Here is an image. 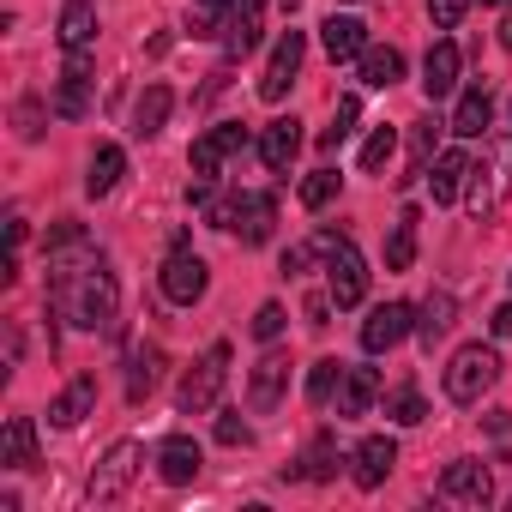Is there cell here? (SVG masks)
<instances>
[{"mask_svg":"<svg viewBox=\"0 0 512 512\" xmlns=\"http://www.w3.org/2000/svg\"><path fill=\"white\" fill-rule=\"evenodd\" d=\"M49 302L79 326V332H109L115 320H121V284H115V272L97 260V266H85L73 284H55L49 290Z\"/></svg>","mask_w":512,"mask_h":512,"instance_id":"1","label":"cell"},{"mask_svg":"<svg viewBox=\"0 0 512 512\" xmlns=\"http://www.w3.org/2000/svg\"><path fill=\"white\" fill-rule=\"evenodd\" d=\"M320 253H326V290H332V302L338 308H356L362 296H368V266H362V253L350 247V235H320L314 241Z\"/></svg>","mask_w":512,"mask_h":512,"instance_id":"2","label":"cell"},{"mask_svg":"<svg viewBox=\"0 0 512 512\" xmlns=\"http://www.w3.org/2000/svg\"><path fill=\"white\" fill-rule=\"evenodd\" d=\"M223 380H229V344H211V350H205V356L181 374V386H175L181 416H205V410H217Z\"/></svg>","mask_w":512,"mask_h":512,"instance_id":"3","label":"cell"},{"mask_svg":"<svg viewBox=\"0 0 512 512\" xmlns=\"http://www.w3.org/2000/svg\"><path fill=\"white\" fill-rule=\"evenodd\" d=\"M494 380H500V356H494L488 344H464V350L446 362V398H452V404H476Z\"/></svg>","mask_w":512,"mask_h":512,"instance_id":"4","label":"cell"},{"mask_svg":"<svg viewBox=\"0 0 512 512\" xmlns=\"http://www.w3.org/2000/svg\"><path fill=\"white\" fill-rule=\"evenodd\" d=\"M85 266H97V241H91V229L85 223H55L49 229V290L55 284H73Z\"/></svg>","mask_w":512,"mask_h":512,"instance_id":"5","label":"cell"},{"mask_svg":"<svg viewBox=\"0 0 512 512\" xmlns=\"http://www.w3.org/2000/svg\"><path fill=\"white\" fill-rule=\"evenodd\" d=\"M506 193H512V133L488 145V163H470V211L488 217Z\"/></svg>","mask_w":512,"mask_h":512,"instance_id":"6","label":"cell"},{"mask_svg":"<svg viewBox=\"0 0 512 512\" xmlns=\"http://www.w3.org/2000/svg\"><path fill=\"white\" fill-rule=\"evenodd\" d=\"M133 476H139V440H115V446L103 452V464L91 470L85 500H91V506H109V500H121V494L133 488Z\"/></svg>","mask_w":512,"mask_h":512,"instance_id":"7","label":"cell"},{"mask_svg":"<svg viewBox=\"0 0 512 512\" xmlns=\"http://www.w3.org/2000/svg\"><path fill=\"white\" fill-rule=\"evenodd\" d=\"M302 55H308V37H302V31H284L278 49H272V61H266V73H260V97H266V103H284V97H290V85H296V73H302Z\"/></svg>","mask_w":512,"mask_h":512,"instance_id":"8","label":"cell"},{"mask_svg":"<svg viewBox=\"0 0 512 512\" xmlns=\"http://www.w3.org/2000/svg\"><path fill=\"white\" fill-rule=\"evenodd\" d=\"M241 145H247V127H241V121H223V127H211V133H199V139H193L187 163H193V175H199V181H217L223 157H235Z\"/></svg>","mask_w":512,"mask_h":512,"instance_id":"9","label":"cell"},{"mask_svg":"<svg viewBox=\"0 0 512 512\" xmlns=\"http://www.w3.org/2000/svg\"><path fill=\"white\" fill-rule=\"evenodd\" d=\"M163 296L169 302H181V308H193L199 296H205V260H199V253H187L181 241H175V253H169V260H163Z\"/></svg>","mask_w":512,"mask_h":512,"instance_id":"10","label":"cell"},{"mask_svg":"<svg viewBox=\"0 0 512 512\" xmlns=\"http://www.w3.org/2000/svg\"><path fill=\"white\" fill-rule=\"evenodd\" d=\"M85 109H91V55L85 49H67V67L55 79V115L79 121Z\"/></svg>","mask_w":512,"mask_h":512,"instance_id":"11","label":"cell"},{"mask_svg":"<svg viewBox=\"0 0 512 512\" xmlns=\"http://www.w3.org/2000/svg\"><path fill=\"white\" fill-rule=\"evenodd\" d=\"M410 332H416V308L386 302V308H374V314H368V326H362V350H368V356H380V350L404 344Z\"/></svg>","mask_w":512,"mask_h":512,"instance_id":"12","label":"cell"},{"mask_svg":"<svg viewBox=\"0 0 512 512\" xmlns=\"http://www.w3.org/2000/svg\"><path fill=\"white\" fill-rule=\"evenodd\" d=\"M440 500H458V506H488V500H494V476H488L476 458H458V464H446V476H440Z\"/></svg>","mask_w":512,"mask_h":512,"instance_id":"13","label":"cell"},{"mask_svg":"<svg viewBox=\"0 0 512 512\" xmlns=\"http://www.w3.org/2000/svg\"><path fill=\"white\" fill-rule=\"evenodd\" d=\"M284 380H290V356H260V368H253V380H247V410L253 416H272L278 410V398H284Z\"/></svg>","mask_w":512,"mask_h":512,"instance_id":"14","label":"cell"},{"mask_svg":"<svg viewBox=\"0 0 512 512\" xmlns=\"http://www.w3.org/2000/svg\"><path fill=\"white\" fill-rule=\"evenodd\" d=\"M260 13H266V0H235V13L223 25V61H241L260 49Z\"/></svg>","mask_w":512,"mask_h":512,"instance_id":"15","label":"cell"},{"mask_svg":"<svg viewBox=\"0 0 512 512\" xmlns=\"http://www.w3.org/2000/svg\"><path fill=\"white\" fill-rule=\"evenodd\" d=\"M458 43L452 37H440L434 49H428V61H422V91H428V103H440V97H452V85H458Z\"/></svg>","mask_w":512,"mask_h":512,"instance_id":"16","label":"cell"},{"mask_svg":"<svg viewBox=\"0 0 512 512\" xmlns=\"http://www.w3.org/2000/svg\"><path fill=\"white\" fill-rule=\"evenodd\" d=\"M392 464H398V440L392 434H368L356 446V488H380L392 476Z\"/></svg>","mask_w":512,"mask_h":512,"instance_id":"17","label":"cell"},{"mask_svg":"<svg viewBox=\"0 0 512 512\" xmlns=\"http://www.w3.org/2000/svg\"><path fill=\"white\" fill-rule=\"evenodd\" d=\"M235 229H241L247 247H266L272 229H278V199H272V193H241V217H235Z\"/></svg>","mask_w":512,"mask_h":512,"instance_id":"18","label":"cell"},{"mask_svg":"<svg viewBox=\"0 0 512 512\" xmlns=\"http://www.w3.org/2000/svg\"><path fill=\"white\" fill-rule=\"evenodd\" d=\"M296 151H302V121H296V115H284V121H272V127L260 133V157H266L272 175H284V169L296 163Z\"/></svg>","mask_w":512,"mask_h":512,"instance_id":"19","label":"cell"},{"mask_svg":"<svg viewBox=\"0 0 512 512\" xmlns=\"http://www.w3.org/2000/svg\"><path fill=\"white\" fill-rule=\"evenodd\" d=\"M374 398H380V374H374V368H344V386H338V422L368 416Z\"/></svg>","mask_w":512,"mask_h":512,"instance_id":"20","label":"cell"},{"mask_svg":"<svg viewBox=\"0 0 512 512\" xmlns=\"http://www.w3.org/2000/svg\"><path fill=\"white\" fill-rule=\"evenodd\" d=\"M157 476H163L169 488L193 482V476H199V440H187V434H169V440L157 446Z\"/></svg>","mask_w":512,"mask_h":512,"instance_id":"21","label":"cell"},{"mask_svg":"<svg viewBox=\"0 0 512 512\" xmlns=\"http://www.w3.org/2000/svg\"><path fill=\"white\" fill-rule=\"evenodd\" d=\"M320 31H326V55H332V61H362V49H368V25H362V19L332 13Z\"/></svg>","mask_w":512,"mask_h":512,"instance_id":"22","label":"cell"},{"mask_svg":"<svg viewBox=\"0 0 512 512\" xmlns=\"http://www.w3.org/2000/svg\"><path fill=\"white\" fill-rule=\"evenodd\" d=\"M488 121H494V97H488V85H470V91L458 97V109H452V133H458V139H482Z\"/></svg>","mask_w":512,"mask_h":512,"instance_id":"23","label":"cell"},{"mask_svg":"<svg viewBox=\"0 0 512 512\" xmlns=\"http://www.w3.org/2000/svg\"><path fill=\"white\" fill-rule=\"evenodd\" d=\"M91 404H97V374H79V380L49 404V422H55V428H79V422L91 416Z\"/></svg>","mask_w":512,"mask_h":512,"instance_id":"24","label":"cell"},{"mask_svg":"<svg viewBox=\"0 0 512 512\" xmlns=\"http://www.w3.org/2000/svg\"><path fill=\"white\" fill-rule=\"evenodd\" d=\"M169 109H175V91H169V85H145L139 103H133V133H139V139H157L163 121H169Z\"/></svg>","mask_w":512,"mask_h":512,"instance_id":"25","label":"cell"},{"mask_svg":"<svg viewBox=\"0 0 512 512\" xmlns=\"http://www.w3.org/2000/svg\"><path fill=\"white\" fill-rule=\"evenodd\" d=\"M464 181H470V157H464V151H440V157H434V175H428L434 205H452V199L464 193Z\"/></svg>","mask_w":512,"mask_h":512,"instance_id":"26","label":"cell"},{"mask_svg":"<svg viewBox=\"0 0 512 512\" xmlns=\"http://www.w3.org/2000/svg\"><path fill=\"white\" fill-rule=\"evenodd\" d=\"M0 464H13V470H31L37 464V428H31V416H7V434H0Z\"/></svg>","mask_w":512,"mask_h":512,"instance_id":"27","label":"cell"},{"mask_svg":"<svg viewBox=\"0 0 512 512\" xmlns=\"http://www.w3.org/2000/svg\"><path fill=\"white\" fill-rule=\"evenodd\" d=\"M127 175V151L121 145H97L91 151V175H85V193L91 199H103V193H115V181Z\"/></svg>","mask_w":512,"mask_h":512,"instance_id":"28","label":"cell"},{"mask_svg":"<svg viewBox=\"0 0 512 512\" xmlns=\"http://www.w3.org/2000/svg\"><path fill=\"white\" fill-rule=\"evenodd\" d=\"M416 223H422V211H416V205H410V211H398L392 241H386V272H410V266H416Z\"/></svg>","mask_w":512,"mask_h":512,"instance_id":"29","label":"cell"},{"mask_svg":"<svg viewBox=\"0 0 512 512\" xmlns=\"http://www.w3.org/2000/svg\"><path fill=\"white\" fill-rule=\"evenodd\" d=\"M452 314H458V302H452V290H434L428 302H422V314H416V332H422V344L434 350L446 332H452Z\"/></svg>","mask_w":512,"mask_h":512,"instance_id":"30","label":"cell"},{"mask_svg":"<svg viewBox=\"0 0 512 512\" xmlns=\"http://www.w3.org/2000/svg\"><path fill=\"white\" fill-rule=\"evenodd\" d=\"M398 79H404V55L398 49H362V85L392 91Z\"/></svg>","mask_w":512,"mask_h":512,"instance_id":"31","label":"cell"},{"mask_svg":"<svg viewBox=\"0 0 512 512\" xmlns=\"http://www.w3.org/2000/svg\"><path fill=\"white\" fill-rule=\"evenodd\" d=\"M61 49H85L91 37H97V7H91V0H73V7L61 13Z\"/></svg>","mask_w":512,"mask_h":512,"instance_id":"32","label":"cell"},{"mask_svg":"<svg viewBox=\"0 0 512 512\" xmlns=\"http://www.w3.org/2000/svg\"><path fill=\"white\" fill-rule=\"evenodd\" d=\"M157 374H163V350H139V362H133V374H127V398L145 404V398L157 392Z\"/></svg>","mask_w":512,"mask_h":512,"instance_id":"33","label":"cell"},{"mask_svg":"<svg viewBox=\"0 0 512 512\" xmlns=\"http://www.w3.org/2000/svg\"><path fill=\"white\" fill-rule=\"evenodd\" d=\"M338 386H344V362H338V356H320V362L308 368V398H314V404H332Z\"/></svg>","mask_w":512,"mask_h":512,"instance_id":"34","label":"cell"},{"mask_svg":"<svg viewBox=\"0 0 512 512\" xmlns=\"http://www.w3.org/2000/svg\"><path fill=\"white\" fill-rule=\"evenodd\" d=\"M229 7H235V0H193V7H187V31L193 37H217L223 19H229Z\"/></svg>","mask_w":512,"mask_h":512,"instance_id":"35","label":"cell"},{"mask_svg":"<svg viewBox=\"0 0 512 512\" xmlns=\"http://www.w3.org/2000/svg\"><path fill=\"white\" fill-rule=\"evenodd\" d=\"M434 145H440V121L422 115V121L410 127V175H422V169L434 163Z\"/></svg>","mask_w":512,"mask_h":512,"instance_id":"36","label":"cell"},{"mask_svg":"<svg viewBox=\"0 0 512 512\" xmlns=\"http://www.w3.org/2000/svg\"><path fill=\"white\" fill-rule=\"evenodd\" d=\"M392 151H398V127H374L368 145H362V175H380L392 163Z\"/></svg>","mask_w":512,"mask_h":512,"instance_id":"37","label":"cell"},{"mask_svg":"<svg viewBox=\"0 0 512 512\" xmlns=\"http://www.w3.org/2000/svg\"><path fill=\"white\" fill-rule=\"evenodd\" d=\"M308 482H332L338 476V440L332 434H320L314 446H308V470H302Z\"/></svg>","mask_w":512,"mask_h":512,"instance_id":"38","label":"cell"},{"mask_svg":"<svg viewBox=\"0 0 512 512\" xmlns=\"http://www.w3.org/2000/svg\"><path fill=\"white\" fill-rule=\"evenodd\" d=\"M386 416H392V422H404V428H416V422L428 416V404H422V392H416V386H398V392L386 398Z\"/></svg>","mask_w":512,"mask_h":512,"instance_id":"39","label":"cell"},{"mask_svg":"<svg viewBox=\"0 0 512 512\" xmlns=\"http://www.w3.org/2000/svg\"><path fill=\"white\" fill-rule=\"evenodd\" d=\"M332 199H338V169H314V175L302 181V205L320 211V205H332Z\"/></svg>","mask_w":512,"mask_h":512,"instance_id":"40","label":"cell"},{"mask_svg":"<svg viewBox=\"0 0 512 512\" xmlns=\"http://www.w3.org/2000/svg\"><path fill=\"white\" fill-rule=\"evenodd\" d=\"M356 115H362V103H356V97H344V103H338V115H332V127L320 133V145H326V151H338V145L350 139V127H356Z\"/></svg>","mask_w":512,"mask_h":512,"instance_id":"41","label":"cell"},{"mask_svg":"<svg viewBox=\"0 0 512 512\" xmlns=\"http://www.w3.org/2000/svg\"><path fill=\"white\" fill-rule=\"evenodd\" d=\"M278 332H284V308L266 302L260 314H253V338H260V344H278Z\"/></svg>","mask_w":512,"mask_h":512,"instance_id":"42","label":"cell"},{"mask_svg":"<svg viewBox=\"0 0 512 512\" xmlns=\"http://www.w3.org/2000/svg\"><path fill=\"white\" fill-rule=\"evenodd\" d=\"M253 440V428L241 422V410H229V416H217V446H247Z\"/></svg>","mask_w":512,"mask_h":512,"instance_id":"43","label":"cell"},{"mask_svg":"<svg viewBox=\"0 0 512 512\" xmlns=\"http://www.w3.org/2000/svg\"><path fill=\"white\" fill-rule=\"evenodd\" d=\"M13 121H19V139H43V103H37V97H25Z\"/></svg>","mask_w":512,"mask_h":512,"instance_id":"44","label":"cell"},{"mask_svg":"<svg viewBox=\"0 0 512 512\" xmlns=\"http://www.w3.org/2000/svg\"><path fill=\"white\" fill-rule=\"evenodd\" d=\"M464 7H470V0H428V19H434L440 31H452V25L464 19Z\"/></svg>","mask_w":512,"mask_h":512,"instance_id":"45","label":"cell"},{"mask_svg":"<svg viewBox=\"0 0 512 512\" xmlns=\"http://www.w3.org/2000/svg\"><path fill=\"white\" fill-rule=\"evenodd\" d=\"M314 253H320V247H290V253H284V278H302Z\"/></svg>","mask_w":512,"mask_h":512,"instance_id":"46","label":"cell"},{"mask_svg":"<svg viewBox=\"0 0 512 512\" xmlns=\"http://www.w3.org/2000/svg\"><path fill=\"white\" fill-rule=\"evenodd\" d=\"M488 326H494V338H512V302H506V308H494V320H488Z\"/></svg>","mask_w":512,"mask_h":512,"instance_id":"47","label":"cell"},{"mask_svg":"<svg viewBox=\"0 0 512 512\" xmlns=\"http://www.w3.org/2000/svg\"><path fill=\"white\" fill-rule=\"evenodd\" d=\"M326 308H332V302H326V296H314V302H308V326H326Z\"/></svg>","mask_w":512,"mask_h":512,"instance_id":"48","label":"cell"},{"mask_svg":"<svg viewBox=\"0 0 512 512\" xmlns=\"http://www.w3.org/2000/svg\"><path fill=\"white\" fill-rule=\"evenodd\" d=\"M500 43H506V49H512V13H506V25H500Z\"/></svg>","mask_w":512,"mask_h":512,"instance_id":"49","label":"cell"},{"mask_svg":"<svg viewBox=\"0 0 512 512\" xmlns=\"http://www.w3.org/2000/svg\"><path fill=\"white\" fill-rule=\"evenodd\" d=\"M278 7H284V13H296V7H302V0H278Z\"/></svg>","mask_w":512,"mask_h":512,"instance_id":"50","label":"cell"},{"mask_svg":"<svg viewBox=\"0 0 512 512\" xmlns=\"http://www.w3.org/2000/svg\"><path fill=\"white\" fill-rule=\"evenodd\" d=\"M488 7H494V0H488Z\"/></svg>","mask_w":512,"mask_h":512,"instance_id":"51","label":"cell"}]
</instances>
